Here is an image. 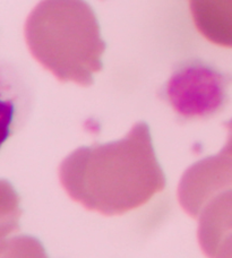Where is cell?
Listing matches in <instances>:
<instances>
[{
    "label": "cell",
    "instance_id": "6da1fadb",
    "mask_svg": "<svg viewBox=\"0 0 232 258\" xmlns=\"http://www.w3.org/2000/svg\"><path fill=\"white\" fill-rule=\"evenodd\" d=\"M60 176L76 200L106 214L142 205L165 185L145 122L123 140L78 149L64 161Z\"/></svg>",
    "mask_w": 232,
    "mask_h": 258
},
{
    "label": "cell",
    "instance_id": "277c9868",
    "mask_svg": "<svg viewBox=\"0 0 232 258\" xmlns=\"http://www.w3.org/2000/svg\"><path fill=\"white\" fill-rule=\"evenodd\" d=\"M195 25L204 38L232 48V0H189Z\"/></svg>",
    "mask_w": 232,
    "mask_h": 258
},
{
    "label": "cell",
    "instance_id": "8992f818",
    "mask_svg": "<svg viewBox=\"0 0 232 258\" xmlns=\"http://www.w3.org/2000/svg\"><path fill=\"white\" fill-rule=\"evenodd\" d=\"M20 93L9 80V77L0 68V149L15 127L18 114Z\"/></svg>",
    "mask_w": 232,
    "mask_h": 258
},
{
    "label": "cell",
    "instance_id": "52a82bcc",
    "mask_svg": "<svg viewBox=\"0 0 232 258\" xmlns=\"http://www.w3.org/2000/svg\"><path fill=\"white\" fill-rule=\"evenodd\" d=\"M0 258H48L43 246L35 238L22 236L11 239Z\"/></svg>",
    "mask_w": 232,
    "mask_h": 258
},
{
    "label": "cell",
    "instance_id": "9c48e42d",
    "mask_svg": "<svg viewBox=\"0 0 232 258\" xmlns=\"http://www.w3.org/2000/svg\"><path fill=\"white\" fill-rule=\"evenodd\" d=\"M225 126H226V128H228L229 135H228V141H226V144L221 152H223L224 154L229 155L230 158H232V119L230 121L225 123Z\"/></svg>",
    "mask_w": 232,
    "mask_h": 258
},
{
    "label": "cell",
    "instance_id": "7a4b0ae2",
    "mask_svg": "<svg viewBox=\"0 0 232 258\" xmlns=\"http://www.w3.org/2000/svg\"><path fill=\"white\" fill-rule=\"evenodd\" d=\"M31 53L58 80L89 86L103 67L105 42L85 0H42L27 17Z\"/></svg>",
    "mask_w": 232,
    "mask_h": 258
},
{
    "label": "cell",
    "instance_id": "3957f363",
    "mask_svg": "<svg viewBox=\"0 0 232 258\" xmlns=\"http://www.w3.org/2000/svg\"><path fill=\"white\" fill-rule=\"evenodd\" d=\"M229 80L203 63H193L178 71L166 85V99L186 118L208 117L226 102Z\"/></svg>",
    "mask_w": 232,
    "mask_h": 258
},
{
    "label": "cell",
    "instance_id": "ba28073f",
    "mask_svg": "<svg viewBox=\"0 0 232 258\" xmlns=\"http://www.w3.org/2000/svg\"><path fill=\"white\" fill-rule=\"evenodd\" d=\"M206 255L210 258H232V231L222 237Z\"/></svg>",
    "mask_w": 232,
    "mask_h": 258
},
{
    "label": "cell",
    "instance_id": "5b68a950",
    "mask_svg": "<svg viewBox=\"0 0 232 258\" xmlns=\"http://www.w3.org/2000/svg\"><path fill=\"white\" fill-rule=\"evenodd\" d=\"M20 196L9 181L0 179V252L7 247L8 237L20 229Z\"/></svg>",
    "mask_w": 232,
    "mask_h": 258
}]
</instances>
